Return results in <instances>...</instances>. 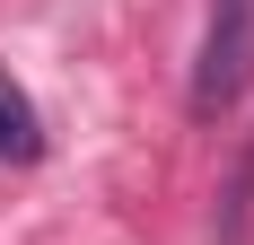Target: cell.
Wrapping results in <instances>:
<instances>
[{"label":"cell","mask_w":254,"mask_h":245,"mask_svg":"<svg viewBox=\"0 0 254 245\" xmlns=\"http://www.w3.org/2000/svg\"><path fill=\"white\" fill-rule=\"evenodd\" d=\"M254 79V0H210L202 26V61H193V114L219 122Z\"/></svg>","instance_id":"obj_1"},{"label":"cell","mask_w":254,"mask_h":245,"mask_svg":"<svg viewBox=\"0 0 254 245\" xmlns=\"http://www.w3.org/2000/svg\"><path fill=\"white\" fill-rule=\"evenodd\" d=\"M44 149V122H35V105H26V88L9 70H0V167H26Z\"/></svg>","instance_id":"obj_2"}]
</instances>
